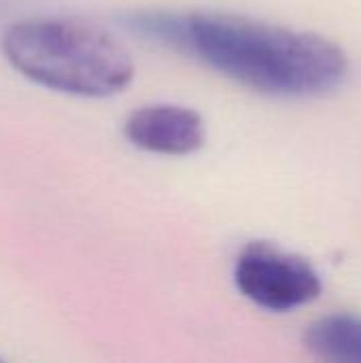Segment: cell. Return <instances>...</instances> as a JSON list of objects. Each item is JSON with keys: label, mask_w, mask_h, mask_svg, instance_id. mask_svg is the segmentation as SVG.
Returning <instances> with one entry per match:
<instances>
[{"label": "cell", "mask_w": 361, "mask_h": 363, "mask_svg": "<svg viewBox=\"0 0 361 363\" xmlns=\"http://www.w3.org/2000/svg\"><path fill=\"white\" fill-rule=\"evenodd\" d=\"M138 26L196 53L223 77L268 96L315 98L340 87L349 70L336 43L243 15H143Z\"/></svg>", "instance_id": "1"}, {"label": "cell", "mask_w": 361, "mask_h": 363, "mask_svg": "<svg viewBox=\"0 0 361 363\" xmlns=\"http://www.w3.org/2000/svg\"><path fill=\"white\" fill-rule=\"evenodd\" d=\"M2 49L23 77L72 96H113L134 79L128 47L104 26L81 17L17 21L6 30Z\"/></svg>", "instance_id": "2"}, {"label": "cell", "mask_w": 361, "mask_h": 363, "mask_svg": "<svg viewBox=\"0 0 361 363\" xmlns=\"http://www.w3.org/2000/svg\"><path fill=\"white\" fill-rule=\"evenodd\" d=\"M234 281L253 304L287 313L319 298L323 285L317 270L302 257L272 242H249L236 257Z\"/></svg>", "instance_id": "3"}, {"label": "cell", "mask_w": 361, "mask_h": 363, "mask_svg": "<svg viewBox=\"0 0 361 363\" xmlns=\"http://www.w3.org/2000/svg\"><path fill=\"white\" fill-rule=\"evenodd\" d=\"M123 134L134 147L160 155H189L206 140L202 115L179 104H147L132 111Z\"/></svg>", "instance_id": "4"}, {"label": "cell", "mask_w": 361, "mask_h": 363, "mask_svg": "<svg viewBox=\"0 0 361 363\" xmlns=\"http://www.w3.org/2000/svg\"><path fill=\"white\" fill-rule=\"evenodd\" d=\"M311 353L332 362L361 363V317L330 315L315 321L304 338Z\"/></svg>", "instance_id": "5"}]
</instances>
